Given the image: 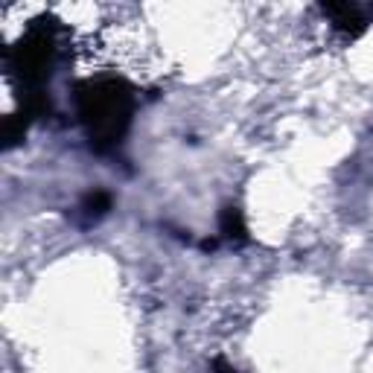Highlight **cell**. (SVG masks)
<instances>
[{"mask_svg": "<svg viewBox=\"0 0 373 373\" xmlns=\"http://www.w3.org/2000/svg\"><path fill=\"white\" fill-rule=\"evenodd\" d=\"M82 117L97 146L114 143L129 122V93L117 82H97L82 88Z\"/></svg>", "mask_w": 373, "mask_h": 373, "instance_id": "obj_1", "label": "cell"}, {"mask_svg": "<svg viewBox=\"0 0 373 373\" xmlns=\"http://www.w3.org/2000/svg\"><path fill=\"white\" fill-rule=\"evenodd\" d=\"M108 207H111V199H108L105 193H90V196L85 199V204H82V210H85L88 216H93V219H97V216H103Z\"/></svg>", "mask_w": 373, "mask_h": 373, "instance_id": "obj_4", "label": "cell"}, {"mask_svg": "<svg viewBox=\"0 0 373 373\" xmlns=\"http://www.w3.org/2000/svg\"><path fill=\"white\" fill-rule=\"evenodd\" d=\"M321 6L330 15V21L338 29H345V33L356 36V33H362L364 23H367V15L359 6V0H321Z\"/></svg>", "mask_w": 373, "mask_h": 373, "instance_id": "obj_2", "label": "cell"}, {"mask_svg": "<svg viewBox=\"0 0 373 373\" xmlns=\"http://www.w3.org/2000/svg\"><path fill=\"white\" fill-rule=\"evenodd\" d=\"M222 233L228 239H236V242L245 239V222H242V213L236 207H225L222 210Z\"/></svg>", "mask_w": 373, "mask_h": 373, "instance_id": "obj_3", "label": "cell"}]
</instances>
